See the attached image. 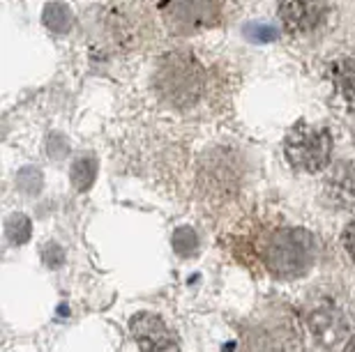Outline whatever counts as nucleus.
Returning a JSON list of instances; mask_svg holds the SVG:
<instances>
[{
    "mask_svg": "<svg viewBox=\"0 0 355 352\" xmlns=\"http://www.w3.org/2000/svg\"><path fill=\"white\" fill-rule=\"evenodd\" d=\"M318 242L304 228H282L272 233L261 249L266 267L282 279L304 277L316 263Z\"/></svg>",
    "mask_w": 355,
    "mask_h": 352,
    "instance_id": "nucleus-1",
    "label": "nucleus"
},
{
    "mask_svg": "<svg viewBox=\"0 0 355 352\" xmlns=\"http://www.w3.org/2000/svg\"><path fill=\"white\" fill-rule=\"evenodd\" d=\"M155 86L164 102L175 109H187L201 97L203 67L198 65L194 55L171 53L162 60Z\"/></svg>",
    "mask_w": 355,
    "mask_h": 352,
    "instance_id": "nucleus-2",
    "label": "nucleus"
},
{
    "mask_svg": "<svg viewBox=\"0 0 355 352\" xmlns=\"http://www.w3.org/2000/svg\"><path fill=\"white\" fill-rule=\"evenodd\" d=\"M332 133L321 124L297 122L284 138V157L300 173H318L330 164Z\"/></svg>",
    "mask_w": 355,
    "mask_h": 352,
    "instance_id": "nucleus-3",
    "label": "nucleus"
},
{
    "mask_svg": "<svg viewBox=\"0 0 355 352\" xmlns=\"http://www.w3.org/2000/svg\"><path fill=\"white\" fill-rule=\"evenodd\" d=\"M159 12L171 33L194 35L217 24L222 0H159Z\"/></svg>",
    "mask_w": 355,
    "mask_h": 352,
    "instance_id": "nucleus-4",
    "label": "nucleus"
},
{
    "mask_svg": "<svg viewBox=\"0 0 355 352\" xmlns=\"http://www.w3.org/2000/svg\"><path fill=\"white\" fill-rule=\"evenodd\" d=\"M250 352H300L297 320L279 311L275 318H266L250 332Z\"/></svg>",
    "mask_w": 355,
    "mask_h": 352,
    "instance_id": "nucleus-5",
    "label": "nucleus"
},
{
    "mask_svg": "<svg viewBox=\"0 0 355 352\" xmlns=\"http://www.w3.org/2000/svg\"><path fill=\"white\" fill-rule=\"evenodd\" d=\"M130 332L141 352H180V343L173 329L155 313L141 311L132 315Z\"/></svg>",
    "mask_w": 355,
    "mask_h": 352,
    "instance_id": "nucleus-6",
    "label": "nucleus"
},
{
    "mask_svg": "<svg viewBox=\"0 0 355 352\" xmlns=\"http://www.w3.org/2000/svg\"><path fill=\"white\" fill-rule=\"evenodd\" d=\"M328 0H279V19L288 33H311L323 24Z\"/></svg>",
    "mask_w": 355,
    "mask_h": 352,
    "instance_id": "nucleus-7",
    "label": "nucleus"
},
{
    "mask_svg": "<svg viewBox=\"0 0 355 352\" xmlns=\"http://www.w3.org/2000/svg\"><path fill=\"white\" fill-rule=\"evenodd\" d=\"M330 201L339 207H355V161H342L325 180Z\"/></svg>",
    "mask_w": 355,
    "mask_h": 352,
    "instance_id": "nucleus-8",
    "label": "nucleus"
},
{
    "mask_svg": "<svg viewBox=\"0 0 355 352\" xmlns=\"http://www.w3.org/2000/svg\"><path fill=\"white\" fill-rule=\"evenodd\" d=\"M311 329H314L316 339L321 341V346L325 348H332L337 341H342L346 334L342 313L332 304H323L314 308V313H311Z\"/></svg>",
    "mask_w": 355,
    "mask_h": 352,
    "instance_id": "nucleus-9",
    "label": "nucleus"
},
{
    "mask_svg": "<svg viewBox=\"0 0 355 352\" xmlns=\"http://www.w3.org/2000/svg\"><path fill=\"white\" fill-rule=\"evenodd\" d=\"M330 81L335 83L339 97L346 102V109L355 113V58H337L328 67Z\"/></svg>",
    "mask_w": 355,
    "mask_h": 352,
    "instance_id": "nucleus-10",
    "label": "nucleus"
},
{
    "mask_svg": "<svg viewBox=\"0 0 355 352\" xmlns=\"http://www.w3.org/2000/svg\"><path fill=\"white\" fill-rule=\"evenodd\" d=\"M42 21L55 35H65L72 30V12L62 3H49L42 12Z\"/></svg>",
    "mask_w": 355,
    "mask_h": 352,
    "instance_id": "nucleus-11",
    "label": "nucleus"
},
{
    "mask_svg": "<svg viewBox=\"0 0 355 352\" xmlns=\"http://www.w3.org/2000/svg\"><path fill=\"white\" fill-rule=\"evenodd\" d=\"M97 175V161L92 157H81L72 164V171H69V178H72V185L79 189V192H88L95 182Z\"/></svg>",
    "mask_w": 355,
    "mask_h": 352,
    "instance_id": "nucleus-12",
    "label": "nucleus"
},
{
    "mask_svg": "<svg viewBox=\"0 0 355 352\" xmlns=\"http://www.w3.org/2000/svg\"><path fill=\"white\" fill-rule=\"evenodd\" d=\"M5 235L12 244H26L33 235L31 219L26 214H12L5 223Z\"/></svg>",
    "mask_w": 355,
    "mask_h": 352,
    "instance_id": "nucleus-13",
    "label": "nucleus"
},
{
    "mask_svg": "<svg viewBox=\"0 0 355 352\" xmlns=\"http://www.w3.org/2000/svg\"><path fill=\"white\" fill-rule=\"evenodd\" d=\"M173 249L178 256H194L198 251V235L189 226L178 228L173 233Z\"/></svg>",
    "mask_w": 355,
    "mask_h": 352,
    "instance_id": "nucleus-14",
    "label": "nucleus"
},
{
    "mask_svg": "<svg viewBox=\"0 0 355 352\" xmlns=\"http://www.w3.org/2000/svg\"><path fill=\"white\" fill-rule=\"evenodd\" d=\"M243 33H245V37L254 41V44H270V41H275L277 39V28L275 26H270V24H247L243 28Z\"/></svg>",
    "mask_w": 355,
    "mask_h": 352,
    "instance_id": "nucleus-15",
    "label": "nucleus"
},
{
    "mask_svg": "<svg viewBox=\"0 0 355 352\" xmlns=\"http://www.w3.org/2000/svg\"><path fill=\"white\" fill-rule=\"evenodd\" d=\"M344 249L349 251V256L353 258V263H355V219L344 230Z\"/></svg>",
    "mask_w": 355,
    "mask_h": 352,
    "instance_id": "nucleus-16",
    "label": "nucleus"
},
{
    "mask_svg": "<svg viewBox=\"0 0 355 352\" xmlns=\"http://www.w3.org/2000/svg\"><path fill=\"white\" fill-rule=\"evenodd\" d=\"M344 352H355V339L349 343V346H346V350H344Z\"/></svg>",
    "mask_w": 355,
    "mask_h": 352,
    "instance_id": "nucleus-17",
    "label": "nucleus"
}]
</instances>
